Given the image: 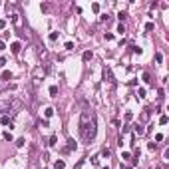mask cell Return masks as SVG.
<instances>
[{"label":"cell","instance_id":"obj_15","mask_svg":"<svg viewBox=\"0 0 169 169\" xmlns=\"http://www.w3.org/2000/svg\"><path fill=\"white\" fill-rule=\"evenodd\" d=\"M131 52H133V54H141V52H143V50H141V48H139V46H133V44H131Z\"/></svg>","mask_w":169,"mask_h":169},{"label":"cell","instance_id":"obj_32","mask_svg":"<svg viewBox=\"0 0 169 169\" xmlns=\"http://www.w3.org/2000/svg\"><path fill=\"white\" fill-rule=\"evenodd\" d=\"M147 147H149L151 151H155V149H157V143H153V141H151V143H149V145H147Z\"/></svg>","mask_w":169,"mask_h":169},{"label":"cell","instance_id":"obj_21","mask_svg":"<svg viewBox=\"0 0 169 169\" xmlns=\"http://www.w3.org/2000/svg\"><path fill=\"white\" fill-rule=\"evenodd\" d=\"M109 18H111V16H109V14H101V16H100V20H101V22H108Z\"/></svg>","mask_w":169,"mask_h":169},{"label":"cell","instance_id":"obj_38","mask_svg":"<svg viewBox=\"0 0 169 169\" xmlns=\"http://www.w3.org/2000/svg\"><path fill=\"white\" fill-rule=\"evenodd\" d=\"M121 157H123V159H129V157H131V153H127V151H123V153H121Z\"/></svg>","mask_w":169,"mask_h":169},{"label":"cell","instance_id":"obj_24","mask_svg":"<svg viewBox=\"0 0 169 169\" xmlns=\"http://www.w3.org/2000/svg\"><path fill=\"white\" fill-rule=\"evenodd\" d=\"M137 93H139V98H145V88H139Z\"/></svg>","mask_w":169,"mask_h":169},{"label":"cell","instance_id":"obj_11","mask_svg":"<svg viewBox=\"0 0 169 169\" xmlns=\"http://www.w3.org/2000/svg\"><path fill=\"white\" fill-rule=\"evenodd\" d=\"M48 145H58V135H50V139H48Z\"/></svg>","mask_w":169,"mask_h":169},{"label":"cell","instance_id":"obj_12","mask_svg":"<svg viewBox=\"0 0 169 169\" xmlns=\"http://www.w3.org/2000/svg\"><path fill=\"white\" fill-rule=\"evenodd\" d=\"M72 149H76V143H74V141H70L68 145L64 147V153H70V151H72Z\"/></svg>","mask_w":169,"mask_h":169},{"label":"cell","instance_id":"obj_19","mask_svg":"<svg viewBox=\"0 0 169 169\" xmlns=\"http://www.w3.org/2000/svg\"><path fill=\"white\" fill-rule=\"evenodd\" d=\"M24 143H26V139L24 137H20V139H16V147H22Z\"/></svg>","mask_w":169,"mask_h":169},{"label":"cell","instance_id":"obj_1","mask_svg":"<svg viewBox=\"0 0 169 169\" xmlns=\"http://www.w3.org/2000/svg\"><path fill=\"white\" fill-rule=\"evenodd\" d=\"M96 115H93V111H90V109H84L82 111V117H80V137H82V141L84 143H90V141H93V137H96Z\"/></svg>","mask_w":169,"mask_h":169},{"label":"cell","instance_id":"obj_17","mask_svg":"<svg viewBox=\"0 0 169 169\" xmlns=\"http://www.w3.org/2000/svg\"><path fill=\"white\" fill-rule=\"evenodd\" d=\"M10 78H12V74H10L8 70H4V72H2V80H10Z\"/></svg>","mask_w":169,"mask_h":169},{"label":"cell","instance_id":"obj_4","mask_svg":"<svg viewBox=\"0 0 169 169\" xmlns=\"http://www.w3.org/2000/svg\"><path fill=\"white\" fill-rule=\"evenodd\" d=\"M46 74H48V66H46V68L38 66V68H34V72H32V78H34V80L38 82V80H42V78L46 76Z\"/></svg>","mask_w":169,"mask_h":169},{"label":"cell","instance_id":"obj_3","mask_svg":"<svg viewBox=\"0 0 169 169\" xmlns=\"http://www.w3.org/2000/svg\"><path fill=\"white\" fill-rule=\"evenodd\" d=\"M18 106H20V101H18V100H12V101H10V100H2V101H0V114H4V111L10 114V111L16 109Z\"/></svg>","mask_w":169,"mask_h":169},{"label":"cell","instance_id":"obj_25","mask_svg":"<svg viewBox=\"0 0 169 169\" xmlns=\"http://www.w3.org/2000/svg\"><path fill=\"white\" fill-rule=\"evenodd\" d=\"M56 93H58V88H56V86H52V88H50V96H56Z\"/></svg>","mask_w":169,"mask_h":169},{"label":"cell","instance_id":"obj_33","mask_svg":"<svg viewBox=\"0 0 169 169\" xmlns=\"http://www.w3.org/2000/svg\"><path fill=\"white\" fill-rule=\"evenodd\" d=\"M4 28H6V20H2V18H0V30H4Z\"/></svg>","mask_w":169,"mask_h":169},{"label":"cell","instance_id":"obj_40","mask_svg":"<svg viewBox=\"0 0 169 169\" xmlns=\"http://www.w3.org/2000/svg\"><path fill=\"white\" fill-rule=\"evenodd\" d=\"M2 50H6V44H4L2 40H0V52H2Z\"/></svg>","mask_w":169,"mask_h":169},{"label":"cell","instance_id":"obj_35","mask_svg":"<svg viewBox=\"0 0 169 169\" xmlns=\"http://www.w3.org/2000/svg\"><path fill=\"white\" fill-rule=\"evenodd\" d=\"M66 50H74V44H72V42H66Z\"/></svg>","mask_w":169,"mask_h":169},{"label":"cell","instance_id":"obj_31","mask_svg":"<svg viewBox=\"0 0 169 169\" xmlns=\"http://www.w3.org/2000/svg\"><path fill=\"white\" fill-rule=\"evenodd\" d=\"M117 18H119V20H125V18H127V14H125V12H119V14H117Z\"/></svg>","mask_w":169,"mask_h":169},{"label":"cell","instance_id":"obj_14","mask_svg":"<svg viewBox=\"0 0 169 169\" xmlns=\"http://www.w3.org/2000/svg\"><path fill=\"white\" fill-rule=\"evenodd\" d=\"M44 115H46V117H52V115H54V108H46L44 109Z\"/></svg>","mask_w":169,"mask_h":169},{"label":"cell","instance_id":"obj_23","mask_svg":"<svg viewBox=\"0 0 169 169\" xmlns=\"http://www.w3.org/2000/svg\"><path fill=\"white\" fill-rule=\"evenodd\" d=\"M153 28H155V26H153V22H147V24H145V30H147V32H151Z\"/></svg>","mask_w":169,"mask_h":169},{"label":"cell","instance_id":"obj_29","mask_svg":"<svg viewBox=\"0 0 169 169\" xmlns=\"http://www.w3.org/2000/svg\"><path fill=\"white\" fill-rule=\"evenodd\" d=\"M155 62H157V64H161V62H163V56L161 54H155Z\"/></svg>","mask_w":169,"mask_h":169},{"label":"cell","instance_id":"obj_22","mask_svg":"<svg viewBox=\"0 0 169 169\" xmlns=\"http://www.w3.org/2000/svg\"><path fill=\"white\" fill-rule=\"evenodd\" d=\"M56 40H58V32H52L50 34V42H56Z\"/></svg>","mask_w":169,"mask_h":169},{"label":"cell","instance_id":"obj_2","mask_svg":"<svg viewBox=\"0 0 169 169\" xmlns=\"http://www.w3.org/2000/svg\"><path fill=\"white\" fill-rule=\"evenodd\" d=\"M8 16L12 18V22L16 24V26H22V18H20V10H18V6L16 4H8Z\"/></svg>","mask_w":169,"mask_h":169},{"label":"cell","instance_id":"obj_5","mask_svg":"<svg viewBox=\"0 0 169 169\" xmlns=\"http://www.w3.org/2000/svg\"><path fill=\"white\" fill-rule=\"evenodd\" d=\"M104 78H106V80H108L109 84H115V78H114V74H111V70H109L108 66H106V68H104Z\"/></svg>","mask_w":169,"mask_h":169},{"label":"cell","instance_id":"obj_27","mask_svg":"<svg viewBox=\"0 0 169 169\" xmlns=\"http://www.w3.org/2000/svg\"><path fill=\"white\" fill-rule=\"evenodd\" d=\"M4 139H6V141H12V133H10V131H6V133H4Z\"/></svg>","mask_w":169,"mask_h":169},{"label":"cell","instance_id":"obj_16","mask_svg":"<svg viewBox=\"0 0 169 169\" xmlns=\"http://www.w3.org/2000/svg\"><path fill=\"white\" fill-rule=\"evenodd\" d=\"M143 82H145V84H151V76H149V72H143Z\"/></svg>","mask_w":169,"mask_h":169},{"label":"cell","instance_id":"obj_34","mask_svg":"<svg viewBox=\"0 0 169 169\" xmlns=\"http://www.w3.org/2000/svg\"><path fill=\"white\" fill-rule=\"evenodd\" d=\"M92 163H93V165H98V163H100V157H98V155H96V157H92Z\"/></svg>","mask_w":169,"mask_h":169},{"label":"cell","instance_id":"obj_30","mask_svg":"<svg viewBox=\"0 0 169 169\" xmlns=\"http://www.w3.org/2000/svg\"><path fill=\"white\" fill-rule=\"evenodd\" d=\"M92 10H93V12H100V4H98V2H96V4H92Z\"/></svg>","mask_w":169,"mask_h":169},{"label":"cell","instance_id":"obj_26","mask_svg":"<svg viewBox=\"0 0 169 169\" xmlns=\"http://www.w3.org/2000/svg\"><path fill=\"white\" fill-rule=\"evenodd\" d=\"M131 119H133V114H131V111H127V114H125V121H131Z\"/></svg>","mask_w":169,"mask_h":169},{"label":"cell","instance_id":"obj_37","mask_svg":"<svg viewBox=\"0 0 169 169\" xmlns=\"http://www.w3.org/2000/svg\"><path fill=\"white\" fill-rule=\"evenodd\" d=\"M155 141H163V133H157V135H155Z\"/></svg>","mask_w":169,"mask_h":169},{"label":"cell","instance_id":"obj_18","mask_svg":"<svg viewBox=\"0 0 169 169\" xmlns=\"http://www.w3.org/2000/svg\"><path fill=\"white\" fill-rule=\"evenodd\" d=\"M109 153H111V151H109L108 147H104V149H101V157H109Z\"/></svg>","mask_w":169,"mask_h":169},{"label":"cell","instance_id":"obj_6","mask_svg":"<svg viewBox=\"0 0 169 169\" xmlns=\"http://www.w3.org/2000/svg\"><path fill=\"white\" fill-rule=\"evenodd\" d=\"M20 48H22V44H20V42H12V44H10L12 54H20Z\"/></svg>","mask_w":169,"mask_h":169},{"label":"cell","instance_id":"obj_10","mask_svg":"<svg viewBox=\"0 0 169 169\" xmlns=\"http://www.w3.org/2000/svg\"><path fill=\"white\" fill-rule=\"evenodd\" d=\"M92 58H93V54H92V52H90V50L82 54V60H84V62H90V60H92Z\"/></svg>","mask_w":169,"mask_h":169},{"label":"cell","instance_id":"obj_13","mask_svg":"<svg viewBox=\"0 0 169 169\" xmlns=\"http://www.w3.org/2000/svg\"><path fill=\"white\" fill-rule=\"evenodd\" d=\"M64 167H66V163L62 161V159H58V161L54 163V169H64Z\"/></svg>","mask_w":169,"mask_h":169},{"label":"cell","instance_id":"obj_8","mask_svg":"<svg viewBox=\"0 0 169 169\" xmlns=\"http://www.w3.org/2000/svg\"><path fill=\"white\" fill-rule=\"evenodd\" d=\"M0 123H2V125H10V127H12V123H10V117H8V115H0Z\"/></svg>","mask_w":169,"mask_h":169},{"label":"cell","instance_id":"obj_39","mask_svg":"<svg viewBox=\"0 0 169 169\" xmlns=\"http://www.w3.org/2000/svg\"><path fill=\"white\" fill-rule=\"evenodd\" d=\"M6 66V58H0V68H4Z\"/></svg>","mask_w":169,"mask_h":169},{"label":"cell","instance_id":"obj_42","mask_svg":"<svg viewBox=\"0 0 169 169\" xmlns=\"http://www.w3.org/2000/svg\"><path fill=\"white\" fill-rule=\"evenodd\" d=\"M104 169H109V167H104Z\"/></svg>","mask_w":169,"mask_h":169},{"label":"cell","instance_id":"obj_7","mask_svg":"<svg viewBox=\"0 0 169 169\" xmlns=\"http://www.w3.org/2000/svg\"><path fill=\"white\" fill-rule=\"evenodd\" d=\"M149 111H151V109H143V111H141V117H139V119H141V121H147V119L151 117V114H149Z\"/></svg>","mask_w":169,"mask_h":169},{"label":"cell","instance_id":"obj_36","mask_svg":"<svg viewBox=\"0 0 169 169\" xmlns=\"http://www.w3.org/2000/svg\"><path fill=\"white\" fill-rule=\"evenodd\" d=\"M40 127H48V119H44V121L40 119Z\"/></svg>","mask_w":169,"mask_h":169},{"label":"cell","instance_id":"obj_28","mask_svg":"<svg viewBox=\"0 0 169 169\" xmlns=\"http://www.w3.org/2000/svg\"><path fill=\"white\" fill-rule=\"evenodd\" d=\"M117 32H119V34H123V32H125V26H123L121 22H119V26H117Z\"/></svg>","mask_w":169,"mask_h":169},{"label":"cell","instance_id":"obj_41","mask_svg":"<svg viewBox=\"0 0 169 169\" xmlns=\"http://www.w3.org/2000/svg\"><path fill=\"white\" fill-rule=\"evenodd\" d=\"M121 169H131V167H127V165H123V167H121Z\"/></svg>","mask_w":169,"mask_h":169},{"label":"cell","instance_id":"obj_9","mask_svg":"<svg viewBox=\"0 0 169 169\" xmlns=\"http://www.w3.org/2000/svg\"><path fill=\"white\" fill-rule=\"evenodd\" d=\"M143 131H145V129H143V125H139V123L133 127V133H135V135H143Z\"/></svg>","mask_w":169,"mask_h":169},{"label":"cell","instance_id":"obj_20","mask_svg":"<svg viewBox=\"0 0 169 169\" xmlns=\"http://www.w3.org/2000/svg\"><path fill=\"white\" fill-rule=\"evenodd\" d=\"M167 121H169V117H167V115H161V117H159V123H161V125H165Z\"/></svg>","mask_w":169,"mask_h":169}]
</instances>
